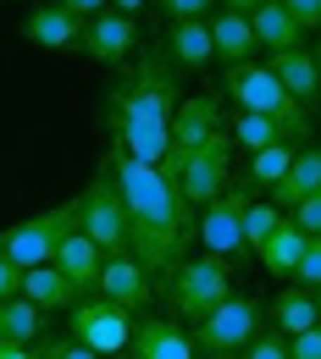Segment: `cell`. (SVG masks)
Wrapping results in <instances>:
<instances>
[{
  "label": "cell",
  "instance_id": "obj_1",
  "mask_svg": "<svg viewBox=\"0 0 321 359\" xmlns=\"http://www.w3.org/2000/svg\"><path fill=\"white\" fill-rule=\"evenodd\" d=\"M105 166L117 177V194L128 205V255L155 276H172L188 260V243H194V205L183 199L178 182L161 177V166H138L122 149H105Z\"/></svg>",
  "mask_w": 321,
  "mask_h": 359
},
{
  "label": "cell",
  "instance_id": "obj_2",
  "mask_svg": "<svg viewBox=\"0 0 321 359\" xmlns=\"http://www.w3.org/2000/svg\"><path fill=\"white\" fill-rule=\"evenodd\" d=\"M172 116H178V72L161 55H133V72H122L105 89V128L111 122L172 128Z\"/></svg>",
  "mask_w": 321,
  "mask_h": 359
},
{
  "label": "cell",
  "instance_id": "obj_3",
  "mask_svg": "<svg viewBox=\"0 0 321 359\" xmlns=\"http://www.w3.org/2000/svg\"><path fill=\"white\" fill-rule=\"evenodd\" d=\"M222 94H228L238 111H255V116H266L277 122L288 138H305L310 133V111L294 100V94L277 83V72L266 61H244V67H228L222 72Z\"/></svg>",
  "mask_w": 321,
  "mask_h": 359
},
{
  "label": "cell",
  "instance_id": "obj_4",
  "mask_svg": "<svg viewBox=\"0 0 321 359\" xmlns=\"http://www.w3.org/2000/svg\"><path fill=\"white\" fill-rule=\"evenodd\" d=\"M67 232H78V199L55 205V210H45V216H28V222L6 226V232H0V255H6V260H11L17 271L50 266Z\"/></svg>",
  "mask_w": 321,
  "mask_h": 359
},
{
  "label": "cell",
  "instance_id": "obj_5",
  "mask_svg": "<svg viewBox=\"0 0 321 359\" xmlns=\"http://www.w3.org/2000/svg\"><path fill=\"white\" fill-rule=\"evenodd\" d=\"M255 205V182H228L205 210H199V222H194V243H205V255H216V260H244L249 249H244V210Z\"/></svg>",
  "mask_w": 321,
  "mask_h": 359
},
{
  "label": "cell",
  "instance_id": "obj_6",
  "mask_svg": "<svg viewBox=\"0 0 321 359\" xmlns=\"http://www.w3.org/2000/svg\"><path fill=\"white\" fill-rule=\"evenodd\" d=\"M261 332H266V310H261L255 299L232 293V299H222L211 315H199L188 337H194V348H199V354L216 359V354H244Z\"/></svg>",
  "mask_w": 321,
  "mask_h": 359
},
{
  "label": "cell",
  "instance_id": "obj_7",
  "mask_svg": "<svg viewBox=\"0 0 321 359\" xmlns=\"http://www.w3.org/2000/svg\"><path fill=\"white\" fill-rule=\"evenodd\" d=\"M78 232L94 238L105 255H128V205H122V194H117V177H111V166L100 161V172L89 177V188L78 194Z\"/></svg>",
  "mask_w": 321,
  "mask_h": 359
},
{
  "label": "cell",
  "instance_id": "obj_8",
  "mask_svg": "<svg viewBox=\"0 0 321 359\" xmlns=\"http://www.w3.org/2000/svg\"><path fill=\"white\" fill-rule=\"evenodd\" d=\"M166 299H172V310H178V315L199 320V315L216 310L222 299H232V266H228V260H216V255L183 260V266L166 276Z\"/></svg>",
  "mask_w": 321,
  "mask_h": 359
},
{
  "label": "cell",
  "instance_id": "obj_9",
  "mask_svg": "<svg viewBox=\"0 0 321 359\" xmlns=\"http://www.w3.org/2000/svg\"><path fill=\"white\" fill-rule=\"evenodd\" d=\"M72 337L84 348H94L100 359H117V354H128V343H133V315L105 304L100 293H89V299L72 304Z\"/></svg>",
  "mask_w": 321,
  "mask_h": 359
},
{
  "label": "cell",
  "instance_id": "obj_10",
  "mask_svg": "<svg viewBox=\"0 0 321 359\" xmlns=\"http://www.w3.org/2000/svg\"><path fill=\"white\" fill-rule=\"evenodd\" d=\"M211 133H222V105L211 100V94H194L178 105V116H172V149H166V161H161V177L178 182L188 166V155L205 144Z\"/></svg>",
  "mask_w": 321,
  "mask_h": 359
},
{
  "label": "cell",
  "instance_id": "obj_11",
  "mask_svg": "<svg viewBox=\"0 0 321 359\" xmlns=\"http://www.w3.org/2000/svg\"><path fill=\"white\" fill-rule=\"evenodd\" d=\"M228 172H232V133L222 128V133H211L199 149H194V155H188L178 188H183L188 205H211V199L228 188Z\"/></svg>",
  "mask_w": 321,
  "mask_h": 359
},
{
  "label": "cell",
  "instance_id": "obj_12",
  "mask_svg": "<svg viewBox=\"0 0 321 359\" xmlns=\"http://www.w3.org/2000/svg\"><path fill=\"white\" fill-rule=\"evenodd\" d=\"M84 55H94L100 67H117V61H128L138 55V22L133 17H122V11H100L84 22V39H78Z\"/></svg>",
  "mask_w": 321,
  "mask_h": 359
},
{
  "label": "cell",
  "instance_id": "obj_13",
  "mask_svg": "<svg viewBox=\"0 0 321 359\" xmlns=\"http://www.w3.org/2000/svg\"><path fill=\"white\" fill-rule=\"evenodd\" d=\"M105 304H117V310L138 315L150 304V293H155V282H150V271L138 266L133 255H105V271H100V287H94Z\"/></svg>",
  "mask_w": 321,
  "mask_h": 359
},
{
  "label": "cell",
  "instance_id": "obj_14",
  "mask_svg": "<svg viewBox=\"0 0 321 359\" xmlns=\"http://www.w3.org/2000/svg\"><path fill=\"white\" fill-rule=\"evenodd\" d=\"M161 61H166L178 78L211 67V61H216V50H211V22H166V34H161Z\"/></svg>",
  "mask_w": 321,
  "mask_h": 359
},
{
  "label": "cell",
  "instance_id": "obj_15",
  "mask_svg": "<svg viewBox=\"0 0 321 359\" xmlns=\"http://www.w3.org/2000/svg\"><path fill=\"white\" fill-rule=\"evenodd\" d=\"M133 354L138 359H199L194 337L166 315H138L133 320Z\"/></svg>",
  "mask_w": 321,
  "mask_h": 359
},
{
  "label": "cell",
  "instance_id": "obj_16",
  "mask_svg": "<svg viewBox=\"0 0 321 359\" xmlns=\"http://www.w3.org/2000/svg\"><path fill=\"white\" fill-rule=\"evenodd\" d=\"M50 266H55L67 282H72V287H78V299H89L94 287H100V271H105V249H100L94 238H84V232H67Z\"/></svg>",
  "mask_w": 321,
  "mask_h": 359
},
{
  "label": "cell",
  "instance_id": "obj_17",
  "mask_svg": "<svg viewBox=\"0 0 321 359\" xmlns=\"http://www.w3.org/2000/svg\"><path fill=\"white\" fill-rule=\"evenodd\" d=\"M266 67L277 72V83L316 116V105H321V67H316V55H310L305 45L299 50H277V55H266Z\"/></svg>",
  "mask_w": 321,
  "mask_h": 359
},
{
  "label": "cell",
  "instance_id": "obj_18",
  "mask_svg": "<svg viewBox=\"0 0 321 359\" xmlns=\"http://www.w3.org/2000/svg\"><path fill=\"white\" fill-rule=\"evenodd\" d=\"M211 22V50H216V61H222V72L228 67H244V61H255V28H249V17H238V11H211L205 17Z\"/></svg>",
  "mask_w": 321,
  "mask_h": 359
},
{
  "label": "cell",
  "instance_id": "obj_19",
  "mask_svg": "<svg viewBox=\"0 0 321 359\" xmlns=\"http://www.w3.org/2000/svg\"><path fill=\"white\" fill-rule=\"evenodd\" d=\"M22 39L39 50H72L84 39V22L78 17H67L61 6H34L28 17H22Z\"/></svg>",
  "mask_w": 321,
  "mask_h": 359
},
{
  "label": "cell",
  "instance_id": "obj_20",
  "mask_svg": "<svg viewBox=\"0 0 321 359\" xmlns=\"http://www.w3.org/2000/svg\"><path fill=\"white\" fill-rule=\"evenodd\" d=\"M266 326H272V332H282V337H299V332L321 326L316 293H310V287H282V293L272 299V310H266Z\"/></svg>",
  "mask_w": 321,
  "mask_h": 359
},
{
  "label": "cell",
  "instance_id": "obj_21",
  "mask_svg": "<svg viewBox=\"0 0 321 359\" xmlns=\"http://www.w3.org/2000/svg\"><path fill=\"white\" fill-rule=\"evenodd\" d=\"M316 188H321V149H299V155H294V166L282 172V182L272 188V205L288 216V210H294V205H305Z\"/></svg>",
  "mask_w": 321,
  "mask_h": 359
},
{
  "label": "cell",
  "instance_id": "obj_22",
  "mask_svg": "<svg viewBox=\"0 0 321 359\" xmlns=\"http://www.w3.org/2000/svg\"><path fill=\"white\" fill-rule=\"evenodd\" d=\"M249 28H255V45L266 50V55H277V50H299L305 45V28L282 11V0H266L255 17H249Z\"/></svg>",
  "mask_w": 321,
  "mask_h": 359
},
{
  "label": "cell",
  "instance_id": "obj_23",
  "mask_svg": "<svg viewBox=\"0 0 321 359\" xmlns=\"http://www.w3.org/2000/svg\"><path fill=\"white\" fill-rule=\"evenodd\" d=\"M22 299L34 304V310H72L78 304V287L61 276L55 266H34V271H22Z\"/></svg>",
  "mask_w": 321,
  "mask_h": 359
},
{
  "label": "cell",
  "instance_id": "obj_24",
  "mask_svg": "<svg viewBox=\"0 0 321 359\" xmlns=\"http://www.w3.org/2000/svg\"><path fill=\"white\" fill-rule=\"evenodd\" d=\"M299 255H305V226H294V216H282V226H277L272 238H266V249H261L255 260L266 266V276L288 282V276L299 271Z\"/></svg>",
  "mask_w": 321,
  "mask_h": 359
},
{
  "label": "cell",
  "instance_id": "obj_25",
  "mask_svg": "<svg viewBox=\"0 0 321 359\" xmlns=\"http://www.w3.org/2000/svg\"><path fill=\"white\" fill-rule=\"evenodd\" d=\"M39 326H45V310H34L22 293H17V299H0V343H22V348H34Z\"/></svg>",
  "mask_w": 321,
  "mask_h": 359
},
{
  "label": "cell",
  "instance_id": "obj_26",
  "mask_svg": "<svg viewBox=\"0 0 321 359\" xmlns=\"http://www.w3.org/2000/svg\"><path fill=\"white\" fill-rule=\"evenodd\" d=\"M228 133H232V144H244L249 155L255 149H266V144H282V128L277 122H266V116H255V111H232V122H228Z\"/></svg>",
  "mask_w": 321,
  "mask_h": 359
},
{
  "label": "cell",
  "instance_id": "obj_27",
  "mask_svg": "<svg viewBox=\"0 0 321 359\" xmlns=\"http://www.w3.org/2000/svg\"><path fill=\"white\" fill-rule=\"evenodd\" d=\"M294 155H299V144H294V138L255 149V161H249V182H266V188H277V182H282V172L294 166Z\"/></svg>",
  "mask_w": 321,
  "mask_h": 359
},
{
  "label": "cell",
  "instance_id": "obj_28",
  "mask_svg": "<svg viewBox=\"0 0 321 359\" xmlns=\"http://www.w3.org/2000/svg\"><path fill=\"white\" fill-rule=\"evenodd\" d=\"M277 226H282V210H277L272 199H255V205L244 210V249H249V255H261V249H266V238H272Z\"/></svg>",
  "mask_w": 321,
  "mask_h": 359
},
{
  "label": "cell",
  "instance_id": "obj_29",
  "mask_svg": "<svg viewBox=\"0 0 321 359\" xmlns=\"http://www.w3.org/2000/svg\"><path fill=\"white\" fill-rule=\"evenodd\" d=\"M155 6H161V17H166V22H205L216 0H155Z\"/></svg>",
  "mask_w": 321,
  "mask_h": 359
},
{
  "label": "cell",
  "instance_id": "obj_30",
  "mask_svg": "<svg viewBox=\"0 0 321 359\" xmlns=\"http://www.w3.org/2000/svg\"><path fill=\"white\" fill-rule=\"evenodd\" d=\"M294 276H299V287H310V293L321 287V232L305 238V255H299V271H294Z\"/></svg>",
  "mask_w": 321,
  "mask_h": 359
},
{
  "label": "cell",
  "instance_id": "obj_31",
  "mask_svg": "<svg viewBox=\"0 0 321 359\" xmlns=\"http://www.w3.org/2000/svg\"><path fill=\"white\" fill-rule=\"evenodd\" d=\"M238 359H294V354H288V337L266 326V332H261V337H255V343H249V348H244Z\"/></svg>",
  "mask_w": 321,
  "mask_h": 359
},
{
  "label": "cell",
  "instance_id": "obj_32",
  "mask_svg": "<svg viewBox=\"0 0 321 359\" xmlns=\"http://www.w3.org/2000/svg\"><path fill=\"white\" fill-rule=\"evenodd\" d=\"M39 359H100L94 348H84L78 337H50L45 348H39Z\"/></svg>",
  "mask_w": 321,
  "mask_h": 359
},
{
  "label": "cell",
  "instance_id": "obj_33",
  "mask_svg": "<svg viewBox=\"0 0 321 359\" xmlns=\"http://www.w3.org/2000/svg\"><path fill=\"white\" fill-rule=\"evenodd\" d=\"M294 226H305V238H316V232H321V188L305 199V205H294Z\"/></svg>",
  "mask_w": 321,
  "mask_h": 359
},
{
  "label": "cell",
  "instance_id": "obj_34",
  "mask_svg": "<svg viewBox=\"0 0 321 359\" xmlns=\"http://www.w3.org/2000/svg\"><path fill=\"white\" fill-rule=\"evenodd\" d=\"M282 11L310 34V28H321V0H282Z\"/></svg>",
  "mask_w": 321,
  "mask_h": 359
},
{
  "label": "cell",
  "instance_id": "obj_35",
  "mask_svg": "<svg viewBox=\"0 0 321 359\" xmlns=\"http://www.w3.org/2000/svg\"><path fill=\"white\" fill-rule=\"evenodd\" d=\"M288 354H294V359H321V326L299 332V337H288Z\"/></svg>",
  "mask_w": 321,
  "mask_h": 359
},
{
  "label": "cell",
  "instance_id": "obj_36",
  "mask_svg": "<svg viewBox=\"0 0 321 359\" xmlns=\"http://www.w3.org/2000/svg\"><path fill=\"white\" fill-rule=\"evenodd\" d=\"M50 6H61L67 17H78V22H89L100 11H111V0H50Z\"/></svg>",
  "mask_w": 321,
  "mask_h": 359
},
{
  "label": "cell",
  "instance_id": "obj_37",
  "mask_svg": "<svg viewBox=\"0 0 321 359\" xmlns=\"http://www.w3.org/2000/svg\"><path fill=\"white\" fill-rule=\"evenodd\" d=\"M17 293H22V271L0 255V299H17Z\"/></svg>",
  "mask_w": 321,
  "mask_h": 359
},
{
  "label": "cell",
  "instance_id": "obj_38",
  "mask_svg": "<svg viewBox=\"0 0 321 359\" xmlns=\"http://www.w3.org/2000/svg\"><path fill=\"white\" fill-rule=\"evenodd\" d=\"M216 6H222V11H238V17H255L266 0H216Z\"/></svg>",
  "mask_w": 321,
  "mask_h": 359
},
{
  "label": "cell",
  "instance_id": "obj_39",
  "mask_svg": "<svg viewBox=\"0 0 321 359\" xmlns=\"http://www.w3.org/2000/svg\"><path fill=\"white\" fill-rule=\"evenodd\" d=\"M0 359H39V348H22V343H0Z\"/></svg>",
  "mask_w": 321,
  "mask_h": 359
},
{
  "label": "cell",
  "instance_id": "obj_40",
  "mask_svg": "<svg viewBox=\"0 0 321 359\" xmlns=\"http://www.w3.org/2000/svg\"><path fill=\"white\" fill-rule=\"evenodd\" d=\"M144 6H150V0H111V11H122V17H138Z\"/></svg>",
  "mask_w": 321,
  "mask_h": 359
},
{
  "label": "cell",
  "instance_id": "obj_41",
  "mask_svg": "<svg viewBox=\"0 0 321 359\" xmlns=\"http://www.w3.org/2000/svg\"><path fill=\"white\" fill-rule=\"evenodd\" d=\"M310 55H316V67H321V39H316V45H310Z\"/></svg>",
  "mask_w": 321,
  "mask_h": 359
},
{
  "label": "cell",
  "instance_id": "obj_42",
  "mask_svg": "<svg viewBox=\"0 0 321 359\" xmlns=\"http://www.w3.org/2000/svg\"><path fill=\"white\" fill-rule=\"evenodd\" d=\"M316 310H321V287H316Z\"/></svg>",
  "mask_w": 321,
  "mask_h": 359
},
{
  "label": "cell",
  "instance_id": "obj_43",
  "mask_svg": "<svg viewBox=\"0 0 321 359\" xmlns=\"http://www.w3.org/2000/svg\"><path fill=\"white\" fill-rule=\"evenodd\" d=\"M216 359H238V354H216Z\"/></svg>",
  "mask_w": 321,
  "mask_h": 359
},
{
  "label": "cell",
  "instance_id": "obj_44",
  "mask_svg": "<svg viewBox=\"0 0 321 359\" xmlns=\"http://www.w3.org/2000/svg\"><path fill=\"white\" fill-rule=\"evenodd\" d=\"M117 359H138V354H117Z\"/></svg>",
  "mask_w": 321,
  "mask_h": 359
},
{
  "label": "cell",
  "instance_id": "obj_45",
  "mask_svg": "<svg viewBox=\"0 0 321 359\" xmlns=\"http://www.w3.org/2000/svg\"><path fill=\"white\" fill-rule=\"evenodd\" d=\"M316 149H321V144H316Z\"/></svg>",
  "mask_w": 321,
  "mask_h": 359
}]
</instances>
